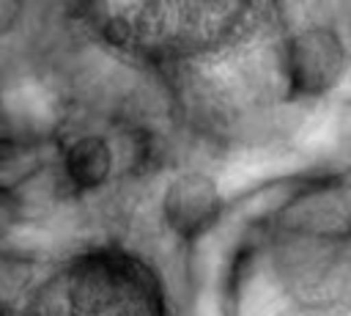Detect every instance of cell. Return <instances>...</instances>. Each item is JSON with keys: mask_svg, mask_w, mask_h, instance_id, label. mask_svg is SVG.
Returning a JSON list of instances; mask_svg holds the SVG:
<instances>
[{"mask_svg": "<svg viewBox=\"0 0 351 316\" xmlns=\"http://www.w3.org/2000/svg\"><path fill=\"white\" fill-rule=\"evenodd\" d=\"M14 316H176V305L148 256L99 242L55 264Z\"/></svg>", "mask_w": 351, "mask_h": 316, "instance_id": "2", "label": "cell"}, {"mask_svg": "<svg viewBox=\"0 0 351 316\" xmlns=\"http://www.w3.org/2000/svg\"><path fill=\"white\" fill-rule=\"evenodd\" d=\"M22 14H25V5H22V3L3 0V3H0V36L11 33V30L22 22Z\"/></svg>", "mask_w": 351, "mask_h": 316, "instance_id": "3", "label": "cell"}, {"mask_svg": "<svg viewBox=\"0 0 351 316\" xmlns=\"http://www.w3.org/2000/svg\"><path fill=\"white\" fill-rule=\"evenodd\" d=\"M93 33L167 85L186 118L211 137L263 129L280 107L326 80L274 3H90Z\"/></svg>", "mask_w": 351, "mask_h": 316, "instance_id": "1", "label": "cell"}]
</instances>
